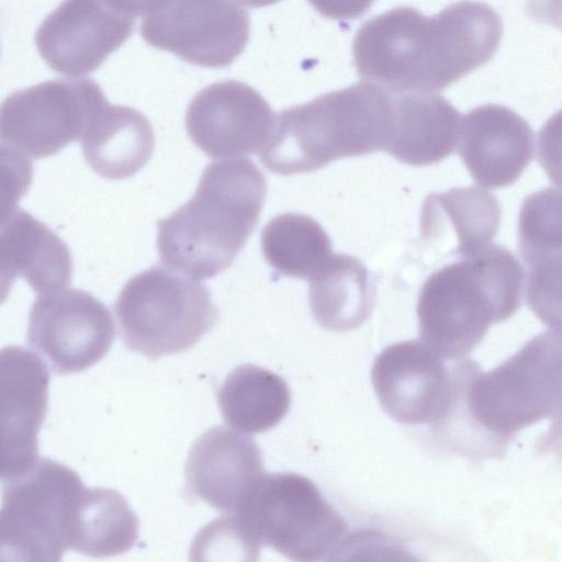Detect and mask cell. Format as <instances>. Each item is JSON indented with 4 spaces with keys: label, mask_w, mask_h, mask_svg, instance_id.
Instances as JSON below:
<instances>
[{
    "label": "cell",
    "mask_w": 562,
    "mask_h": 562,
    "mask_svg": "<svg viewBox=\"0 0 562 562\" xmlns=\"http://www.w3.org/2000/svg\"><path fill=\"white\" fill-rule=\"evenodd\" d=\"M503 36L482 2L452 3L432 16L397 7L364 22L352 55L358 76L393 94L436 93L488 63Z\"/></svg>",
    "instance_id": "cell-1"
},
{
    "label": "cell",
    "mask_w": 562,
    "mask_h": 562,
    "mask_svg": "<svg viewBox=\"0 0 562 562\" xmlns=\"http://www.w3.org/2000/svg\"><path fill=\"white\" fill-rule=\"evenodd\" d=\"M546 418L554 422V440L562 434V330L555 329L537 335L488 372L473 361L459 362L454 398L434 431L462 452L470 430L503 441Z\"/></svg>",
    "instance_id": "cell-2"
},
{
    "label": "cell",
    "mask_w": 562,
    "mask_h": 562,
    "mask_svg": "<svg viewBox=\"0 0 562 562\" xmlns=\"http://www.w3.org/2000/svg\"><path fill=\"white\" fill-rule=\"evenodd\" d=\"M266 194V178L251 160L207 165L194 195L157 223L162 263L195 280L228 268L254 232Z\"/></svg>",
    "instance_id": "cell-3"
},
{
    "label": "cell",
    "mask_w": 562,
    "mask_h": 562,
    "mask_svg": "<svg viewBox=\"0 0 562 562\" xmlns=\"http://www.w3.org/2000/svg\"><path fill=\"white\" fill-rule=\"evenodd\" d=\"M524 277L512 251L493 243L435 271L418 297L419 340L442 359L462 360L519 308Z\"/></svg>",
    "instance_id": "cell-4"
},
{
    "label": "cell",
    "mask_w": 562,
    "mask_h": 562,
    "mask_svg": "<svg viewBox=\"0 0 562 562\" xmlns=\"http://www.w3.org/2000/svg\"><path fill=\"white\" fill-rule=\"evenodd\" d=\"M394 124V94L359 82L280 112L260 160L282 176L314 171L340 158L385 150Z\"/></svg>",
    "instance_id": "cell-5"
},
{
    "label": "cell",
    "mask_w": 562,
    "mask_h": 562,
    "mask_svg": "<svg viewBox=\"0 0 562 562\" xmlns=\"http://www.w3.org/2000/svg\"><path fill=\"white\" fill-rule=\"evenodd\" d=\"M115 314L124 345L151 360L190 349L218 318L209 289L167 266L131 278Z\"/></svg>",
    "instance_id": "cell-6"
},
{
    "label": "cell",
    "mask_w": 562,
    "mask_h": 562,
    "mask_svg": "<svg viewBox=\"0 0 562 562\" xmlns=\"http://www.w3.org/2000/svg\"><path fill=\"white\" fill-rule=\"evenodd\" d=\"M85 490L74 470L48 458L2 480L1 561H59L71 550Z\"/></svg>",
    "instance_id": "cell-7"
},
{
    "label": "cell",
    "mask_w": 562,
    "mask_h": 562,
    "mask_svg": "<svg viewBox=\"0 0 562 562\" xmlns=\"http://www.w3.org/2000/svg\"><path fill=\"white\" fill-rule=\"evenodd\" d=\"M234 514L261 546L300 562L328 559L348 529L317 486L296 473H265Z\"/></svg>",
    "instance_id": "cell-8"
},
{
    "label": "cell",
    "mask_w": 562,
    "mask_h": 562,
    "mask_svg": "<svg viewBox=\"0 0 562 562\" xmlns=\"http://www.w3.org/2000/svg\"><path fill=\"white\" fill-rule=\"evenodd\" d=\"M106 103L89 78L49 80L16 91L1 105V142L20 155L46 158L80 138Z\"/></svg>",
    "instance_id": "cell-9"
},
{
    "label": "cell",
    "mask_w": 562,
    "mask_h": 562,
    "mask_svg": "<svg viewBox=\"0 0 562 562\" xmlns=\"http://www.w3.org/2000/svg\"><path fill=\"white\" fill-rule=\"evenodd\" d=\"M237 0H165L144 16L142 37L150 46L206 68L231 65L250 31Z\"/></svg>",
    "instance_id": "cell-10"
},
{
    "label": "cell",
    "mask_w": 562,
    "mask_h": 562,
    "mask_svg": "<svg viewBox=\"0 0 562 562\" xmlns=\"http://www.w3.org/2000/svg\"><path fill=\"white\" fill-rule=\"evenodd\" d=\"M114 337L110 311L83 290L42 294L30 311L27 342L58 374L95 364L109 352Z\"/></svg>",
    "instance_id": "cell-11"
},
{
    "label": "cell",
    "mask_w": 562,
    "mask_h": 562,
    "mask_svg": "<svg viewBox=\"0 0 562 562\" xmlns=\"http://www.w3.org/2000/svg\"><path fill=\"white\" fill-rule=\"evenodd\" d=\"M276 125L277 116L265 98L237 80L202 89L186 113L188 135L211 158L233 159L260 153Z\"/></svg>",
    "instance_id": "cell-12"
},
{
    "label": "cell",
    "mask_w": 562,
    "mask_h": 562,
    "mask_svg": "<svg viewBox=\"0 0 562 562\" xmlns=\"http://www.w3.org/2000/svg\"><path fill=\"white\" fill-rule=\"evenodd\" d=\"M371 381L383 411L404 425H434L454 395L452 368L420 340L386 347L374 360Z\"/></svg>",
    "instance_id": "cell-13"
},
{
    "label": "cell",
    "mask_w": 562,
    "mask_h": 562,
    "mask_svg": "<svg viewBox=\"0 0 562 562\" xmlns=\"http://www.w3.org/2000/svg\"><path fill=\"white\" fill-rule=\"evenodd\" d=\"M134 26L135 16L108 0H64L40 25L35 42L49 68L81 76L98 69Z\"/></svg>",
    "instance_id": "cell-14"
},
{
    "label": "cell",
    "mask_w": 562,
    "mask_h": 562,
    "mask_svg": "<svg viewBox=\"0 0 562 562\" xmlns=\"http://www.w3.org/2000/svg\"><path fill=\"white\" fill-rule=\"evenodd\" d=\"M46 364L23 347L0 352L1 481L30 471L40 460L37 434L47 412Z\"/></svg>",
    "instance_id": "cell-15"
},
{
    "label": "cell",
    "mask_w": 562,
    "mask_h": 562,
    "mask_svg": "<svg viewBox=\"0 0 562 562\" xmlns=\"http://www.w3.org/2000/svg\"><path fill=\"white\" fill-rule=\"evenodd\" d=\"M263 474L261 452L251 438L214 426L189 451L186 490L192 498L234 514Z\"/></svg>",
    "instance_id": "cell-16"
},
{
    "label": "cell",
    "mask_w": 562,
    "mask_h": 562,
    "mask_svg": "<svg viewBox=\"0 0 562 562\" xmlns=\"http://www.w3.org/2000/svg\"><path fill=\"white\" fill-rule=\"evenodd\" d=\"M518 248L528 266L529 307L543 324L562 330V191L547 188L524 200Z\"/></svg>",
    "instance_id": "cell-17"
},
{
    "label": "cell",
    "mask_w": 562,
    "mask_h": 562,
    "mask_svg": "<svg viewBox=\"0 0 562 562\" xmlns=\"http://www.w3.org/2000/svg\"><path fill=\"white\" fill-rule=\"evenodd\" d=\"M459 153L474 181L492 189L513 184L533 156V132L513 110L484 104L462 116Z\"/></svg>",
    "instance_id": "cell-18"
},
{
    "label": "cell",
    "mask_w": 562,
    "mask_h": 562,
    "mask_svg": "<svg viewBox=\"0 0 562 562\" xmlns=\"http://www.w3.org/2000/svg\"><path fill=\"white\" fill-rule=\"evenodd\" d=\"M2 294L16 278H23L38 293L65 289L72 277L68 246L30 213L11 206L2 214L0 231Z\"/></svg>",
    "instance_id": "cell-19"
},
{
    "label": "cell",
    "mask_w": 562,
    "mask_h": 562,
    "mask_svg": "<svg viewBox=\"0 0 562 562\" xmlns=\"http://www.w3.org/2000/svg\"><path fill=\"white\" fill-rule=\"evenodd\" d=\"M501 206L495 195L479 187L429 194L423 204L420 233L424 241L448 255L467 257L486 246L497 234Z\"/></svg>",
    "instance_id": "cell-20"
},
{
    "label": "cell",
    "mask_w": 562,
    "mask_h": 562,
    "mask_svg": "<svg viewBox=\"0 0 562 562\" xmlns=\"http://www.w3.org/2000/svg\"><path fill=\"white\" fill-rule=\"evenodd\" d=\"M395 124L385 151L412 166L439 162L459 142L462 116L436 93L394 94Z\"/></svg>",
    "instance_id": "cell-21"
},
{
    "label": "cell",
    "mask_w": 562,
    "mask_h": 562,
    "mask_svg": "<svg viewBox=\"0 0 562 562\" xmlns=\"http://www.w3.org/2000/svg\"><path fill=\"white\" fill-rule=\"evenodd\" d=\"M88 166L100 177L121 180L135 175L151 158L155 136L150 122L125 105H103L80 137Z\"/></svg>",
    "instance_id": "cell-22"
},
{
    "label": "cell",
    "mask_w": 562,
    "mask_h": 562,
    "mask_svg": "<svg viewBox=\"0 0 562 562\" xmlns=\"http://www.w3.org/2000/svg\"><path fill=\"white\" fill-rule=\"evenodd\" d=\"M308 282L310 308L323 328L350 330L370 317L375 291L368 270L358 258L333 255Z\"/></svg>",
    "instance_id": "cell-23"
},
{
    "label": "cell",
    "mask_w": 562,
    "mask_h": 562,
    "mask_svg": "<svg viewBox=\"0 0 562 562\" xmlns=\"http://www.w3.org/2000/svg\"><path fill=\"white\" fill-rule=\"evenodd\" d=\"M216 397L224 422L243 434L273 428L291 405L288 383L277 373L251 363L234 368Z\"/></svg>",
    "instance_id": "cell-24"
},
{
    "label": "cell",
    "mask_w": 562,
    "mask_h": 562,
    "mask_svg": "<svg viewBox=\"0 0 562 562\" xmlns=\"http://www.w3.org/2000/svg\"><path fill=\"white\" fill-rule=\"evenodd\" d=\"M261 250L279 274L307 281L333 256L330 239L318 222L296 213L280 214L267 223Z\"/></svg>",
    "instance_id": "cell-25"
},
{
    "label": "cell",
    "mask_w": 562,
    "mask_h": 562,
    "mask_svg": "<svg viewBox=\"0 0 562 562\" xmlns=\"http://www.w3.org/2000/svg\"><path fill=\"white\" fill-rule=\"evenodd\" d=\"M137 516L115 490L86 487L71 550L93 558L124 553L135 544Z\"/></svg>",
    "instance_id": "cell-26"
},
{
    "label": "cell",
    "mask_w": 562,
    "mask_h": 562,
    "mask_svg": "<svg viewBox=\"0 0 562 562\" xmlns=\"http://www.w3.org/2000/svg\"><path fill=\"white\" fill-rule=\"evenodd\" d=\"M261 544L250 535L236 514L221 517L204 526L195 536L191 560L209 559L211 554H234L241 560L256 561Z\"/></svg>",
    "instance_id": "cell-27"
},
{
    "label": "cell",
    "mask_w": 562,
    "mask_h": 562,
    "mask_svg": "<svg viewBox=\"0 0 562 562\" xmlns=\"http://www.w3.org/2000/svg\"><path fill=\"white\" fill-rule=\"evenodd\" d=\"M538 160L550 181L562 188V110L553 114L539 132Z\"/></svg>",
    "instance_id": "cell-28"
},
{
    "label": "cell",
    "mask_w": 562,
    "mask_h": 562,
    "mask_svg": "<svg viewBox=\"0 0 562 562\" xmlns=\"http://www.w3.org/2000/svg\"><path fill=\"white\" fill-rule=\"evenodd\" d=\"M322 15L334 20H355L363 15L374 0H307Z\"/></svg>",
    "instance_id": "cell-29"
},
{
    "label": "cell",
    "mask_w": 562,
    "mask_h": 562,
    "mask_svg": "<svg viewBox=\"0 0 562 562\" xmlns=\"http://www.w3.org/2000/svg\"><path fill=\"white\" fill-rule=\"evenodd\" d=\"M526 11L533 21L562 31V0H529Z\"/></svg>",
    "instance_id": "cell-30"
},
{
    "label": "cell",
    "mask_w": 562,
    "mask_h": 562,
    "mask_svg": "<svg viewBox=\"0 0 562 562\" xmlns=\"http://www.w3.org/2000/svg\"><path fill=\"white\" fill-rule=\"evenodd\" d=\"M117 10L130 14L147 15L156 10L165 0H108Z\"/></svg>",
    "instance_id": "cell-31"
},
{
    "label": "cell",
    "mask_w": 562,
    "mask_h": 562,
    "mask_svg": "<svg viewBox=\"0 0 562 562\" xmlns=\"http://www.w3.org/2000/svg\"><path fill=\"white\" fill-rule=\"evenodd\" d=\"M237 1L247 7H250V8H261V7H267V5L273 4L280 0H237Z\"/></svg>",
    "instance_id": "cell-32"
}]
</instances>
